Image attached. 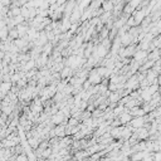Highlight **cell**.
Segmentation results:
<instances>
[{"mask_svg": "<svg viewBox=\"0 0 161 161\" xmlns=\"http://www.w3.org/2000/svg\"><path fill=\"white\" fill-rule=\"evenodd\" d=\"M112 8H113V3H112V2H107V3L103 4V8H102V9H103L105 12H110Z\"/></svg>", "mask_w": 161, "mask_h": 161, "instance_id": "7c38bea8", "label": "cell"}, {"mask_svg": "<svg viewBox=\"0 0 161 161\" xmlns=\"http://www.w3.org/2000/svg\"><path fill=\"white\" fill-rule=\"evenodd\" d=\"M68 117L64 115V112L61 110V111H58V112H55L54 115L51 117V122L53 125H62V124H67V122H65V120H67Z\"/></svg>", "mask_w": 161, "mask_h": 161, "instance_id": "6da1fadb", "label": "cell"}, {"mask_svg": "<svg viewBox=\"0 0 161 161\" xmlns=\"http://www.w3.org/2000/svg\"><path fill=\"white\" fill-rule=\"evenodd\" d=\"M72 73H73V68L68 67V65H65V67L61 71V77L63 79H67V78H69L71 75H72Z\"/></svg>", "mask_w": 161, "mask_h": 161, "instance_id": "9c48e42d", "label": "cell"}, {"mask_svg": "<svg viewBox=\"0 0 161 161\" xmlns=\"http://www.w3.org/2000/svg\"><path fill=\"white\" fill-rule=\"evenodd\" d=\"M37 65V63H35V61L34 59H29L25 64H23L22 65V68H23V72H28V71H32L34 67Z\"/></svg>", "mask_w": 161, "mask_h": 161, "instance_id": "30bf717a", "label": "cell"}, {"mask_svg": "<svg viewBox=\"0 0 161 161\" xmlns=\"http://www.w3.org/2000/svg\"><path fill=\"white\" fill-rule=\"evenodd\" d=\"M146 14H147V12H145V10H137L134 14V19H135V22H136V25H138V24L142 23V20L145 19V15Z\"/></svg>", "mask_w": 161, "mask_h": 161, "instance_id": "52a82bcc", "label": "cell"}, {"mask_svg": "<svg viewBox=\"0 0 161 161\" xmlns=\"http://www.w3.org/2000/svg\"><path fill=\"white\" fill-rule=\"evenodd\" d=\"M159 105L161 106V94H160V101H159Z\"/></svg>", "mask_w": 161, "mask_h": 161, "instance_id": "4fadbf2b", "label": "cell"}, {"mask_svg": "<svg viewBox=\"0 0 161 161\" xmlns=\"http://www.w3.org/2000/svg\"><path fill=\"white\" fill-rule=\"evenodd\" d=\"M131 120H132V115L128 112V110L126 108V111H124L120 115V117H118V121H120V124L122 125V126H126V125H128L130 122H131Z\"/></svg>", "mask_w": 161, "mask_h": 161, "instance_id": "277c9868", "label": "cell"}, {"mask_svg": "<svg viewBox=\"0 0 161 161\" xmlns=\"http://www.w3.org/2000/svg\"><path fill=\"white\" fill-rule=\"evenodd\" d=\"M146 124H147L146 117L145 116H140V117H132V120H131V122L128 124V126L132 127L134 130H136V128L144 127Z\"/></svg>", "mask_w": 161, "mask_h": 161, "instance_id": "7a4b0ae2", "label": "cell"}, {"mask_svg": "<svg viewBox=\"0 0 161 161\" xmlns=\"http://www.w3.org/2000/svg\"><path fill=\"white\" fill-rule=\"evenodd\" d=\"M16 161H29V157H28V155L24 152V154H20V155H16Z\"/></svg>", "mask_w": 161, "mask_h": 161, "instance_id": "8fae6325", "label": "cell"}, {"mask_svg": "<svg viewBox=\"0 0 161 161\" xmlns=\"http://www.w3.org/2000/svg\"><path fill=\"white\" fill-rule=\"evenodd\" d=\"M149 154L150 152H149V151H146V150H144V151H137V152L132 154L130 156V159H131V161H141L146 155H149Z\"/></svg>", "mask_w": 161, "mask_h": 161, "instance_id": "8992f818", "label": "cell"}, {"mask_svg": "<svg viewBox=\"0 0 161 161\" xmlns=\"http://www.w3.org/2000/svg\"><path fill=\"white\" fill-rule=\"evenodd\" d=\"M102 75L101 74H98L97 72H96V69H93L92 72H91V74L88 75V81H89V83L92 84V86H97V84H101L102 83Z\"/></svg>", "mask_w": 161, "mask_h": 161, "instance_id": "3957f363", "label": "cell"}, {"mask_svg": "<svg viewBox=\"0 0 161 161\" xmlns=\"http://www.w3.org/2000/svg\"><path fill=\"white\" fill-rule=\"evenodd\" d=\"M128 112L132 115V117H140V116H145L146 115V112L144 111V108L141 107V106H135V107H132L128 110Z\"/></svg>", "mask_w": 161, "mask_h": 161, "instance_id": "5b68a950", "label": "cell"}, {"mask_svg": "<svg viewBox=\"0 0 161 161\" xmlns=\"http://www.w3.org/2000/svg\"><path fill=\"white\" fill-rule=\"evenodd\" d=\"M12 89V82H0V92L4 93V94H8L9 91Z\"/></svg>", "mask_w": 161, "mask_h": 161, "instance_id": "ba28073f", "label": "cell"}]
</instances>
